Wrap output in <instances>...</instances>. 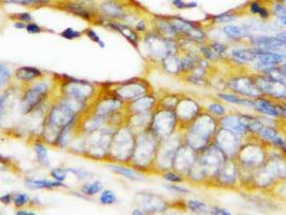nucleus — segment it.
Returning <instances> with one entry per match:
<instances>
[{
	"label": "nucleus",
	"mask_w": 286,
	"mask_h": 215,
	"mask_svg": "<svg viewBox=\"0 0 286 215\" xmlns=\"http://www.w3.org/2000/svg\"><path fill=\"white\" fill-rule=\"evenodd\" d=\"M76 117V110L74 105L65 101L58 103L51 110L49 117H47V126L52 129L59 130V133L65 128H67L71 123L74 122Z\"/></svg>",
	"instance_id": "1"
},
{
	"label": "nucleus",
	"mask_w": 286,
	"mask_h": 215,
	"mask_svg": "<svg viewBox=\"0 0 286 215\" xmlns=\"http://www.w3.org/2000/svg\"><path fill=\"white\" fill-rule=\"evenodd\" d=\"M133 152V138L126 130H120L113 137L110 145V153L118 160H125Z\"/></svg>",
	"instance_id": "2"
},
{
	"label": "nucleus",
	"mask_w": 286,
	"mask_h": 215,
	"mask_svg": "<svg viewBox=\"0 0 286 215\" xmlns=\"http://www.w3.org/2000/svg\"><path fill=\"white\" fill-rule=\"evenodd\" d=\"M47 93H49V85H47V83L44 82H41L39 84H35L32 87H30L24 94L22 99L23 111L25 113L32 111L35 106L42 102Z\"/></svg>",
	"instance_id": "3"
},
{
	"label": "nucleus",
	"mask_w": 286,
	"mask_h": 215,
	"mask_svg": "<svg viewBox=\"0 0 286 215\" xmlns=\"http://www.w3.org/2000/svg\"><path fill=\"white\" fill-rule=\"evenodd\" d=\"M146 44L150 55L156 58L164 59L167 55H169L173 50V43L168 38L158 37V35H148L146 39Z\"/></svg>",
	"instance_id": "4"
},
{
	"label": "nucleus",
	"mask_w": 286,
	"mask_h": 215,
	"mask_svg": "<svg viewBox=\"0 0 286 215\" xmlns=\"http://www.w3.org/2000/svg\"><path fill=\"white\" fill-rule=\"evenodd\" d=\"M93 93V87L86 81L74 80L66 84V94L70 98L77 102L85 101Z\"/></svg>",
	"instance_id": "5"
},
{
	"label": "nucleus",
	"mask_w": 286,
	"mask_h": 215,
	"mask_svg": "<svg viewBox=\"0 0 286 215\" xmlns=\"http://www.w3.org/2000/svg\"><path fill=\"white\" fill-rule=\"evenodd\" d=\"M251 42L257 47V50L286 54V42L278 39L277 37L259 35V37H252Z\"/></svg>",
	"instance_id": "6"
},
{
	"label": "nucleus",
	"mask_w": 286,
	"mask_h": 215,
	"mask_svg": "<svg viewBox=\"0 0 286 215\" xmlns=\"http://www.w3.org/2000/svg\"><path fill=\"white\" fill-rule=\"evenodd\" d=\"M285 61H286V54L257 50V58L255 62L257 68L259 69L261 68L263 70H265L270 67H276V65L282 64Z\"/></svg>",
	"instance_id": "7"
},
{
	"label": "nucleus",
	"mask_w": 286,
	"mask_h": 215,
	"mask_svg": "<svg viewBox=\"0 0 286 215\" xmlns=\"http://www.w3.org/2000/svg\"><path fill=\"white\" fill-rule=\"evenodd\" d=\"M255 85L261 92V94H268L272 96L282 97L286 94V86L281 84L279 82L273 81L267 77L257 78L255 81Z\"/></svg>",
	"instance_id": "8"
},
{
	"label": "nucleus",
	"mask_w": 286,
	"mask_h": 215,
	"mask_svg": "<svg viewBox=\"0 0 286 215\" xmlns=\"http://www.w3.org/2000/svg\"><path fill=\"white\" fill-rule=\"evenodd\" d=\"M174 116L172 113L165 111L158 113L154 118V129L157 135L167 136L173 130L174 126Z\"/></svg>",
	"instance_id": "9"
},
{
	"label": "nucleus",
	"mask_w": 286,
	"mask_h": 215,
	"mask_svg": "<svg viewBox=\"0 0 286 215\" xmlns=\"http://www.w3.org/2000/svg\"><path fill=\"white\" fill-rule=\"evenodd\" d=\"M230 87L237 93L245 95L249 97H257L261 92L255 85L254 81L247 78H238L230 82Z\"/></svg>",
	"instance_id": "10"
},
{
	"label": "nucleus",
	"mask_w": 286,
	"mask_h": 215,
	"mask_svg": "<svg viewBox=\"0 0 286 215\" xmlns=\"http://www.w3.org/2000/svg\"><path fill=\"white\" fill-rule=\"evenodd\" d=\"M170 23L172 24V26L176 29L177 32L184 33L188 35L189 38H192L194 40H201L205 38V33L192 23L181 19H173L170 21Z\"/></svg>",
	"instance_id": "11"
},
{
	"label": "nucleus",
	"mask_w": 286,
	"mask_h": 215,
	"mask_svg": "<svg viewBox=\"0 0 286 215\" xmlns=\"http://www.w3.org/2000/svg\"><path fill=\"white\" fill-rule=\"evenodd\" d=\"M136 199L138 200L139 206H141L143 210L148 212H158L165 209V202L158 196L139 193V195L136 196Z\"/></svg>",
	"instance_id": "12"
},
{
	"label": "nucleus",
	"mask_w": 286,
	"mask_h": 215,
	"mask_svg": "<svg viewBox=\"0 0 286 215\" xmlns=\"http://www.w3.org/2000/svg\"><path fill=\"white\" fill-rule=\"evenodd\" d=\"M146 87L140 83H127L116 91L117 96L124 100H135L145 94Z\"/></svg>",
	"instance_id": "13"
},
{
	"label": "nucleus",
	"mask_w": 286,
	"mask_h": 215,
	"mask_svg": "<svg viewBox=\"0 0 286 215\" xmlns=\"http://www.w3.org/2000/svg\"><path fill=\"white\" fill-rule=\"evenodd\" d=\"M221 125L226 129L229 130L234 134H238V135H244L246 133V128L244 127V125L241 123L239 117H235V116H226L222 119Z\"/></svg>",
	"instance_id": "14"
},
{
	"label": "nucleus",
	"mask_w": 286,
	"mask_h": 215,
	"mask_svg": "<svg viewBox=\"0 0 286 215\" xmlns=\"http://www.w3.org/2000/svg\"><path fill=\"white\" fill-rule=\"evenodd\" d=\"M100 10L103 14L110 17L122 19L125 15V12L122 6L112 2V0H106V2L100 4Z\"/></svg>",
	"instance_id": "15"
},
{
	"label": "nucleus",
	"mask_w": 286,
	"mask_h": 215,
	"mask_svg": "<svg viewBox=\"0 0 286 215\" xmlns=\"http://www.w3.org/2000/svg\"><path fill=\"white\" fill-rule=\"evenodd\" d=\"M254 107L260 113L269 115V116L278 117V116L281 115L279 106H276L275 104H272L271 102L263 100V99H257L254 102Z\"/></svg>",
	"instance_id": "16"
},
{
	"label": "nucleus",
	"mask_w": 286,
	"mask_h": 215,
	"mask_svg": "<svg viewBox=\"0 0 286 215\" xmlns=\"http://www.w3.org/2000/svg\"><path fill=\"white\" fill-rule=\"evenodd\" d=\"M16 77L22 81L29 82L42 77V73L34 67H21L16 70Z\"/></svg>",
	"instance_id": "17"
},
{
	"label": "nucleus",
	"mask_w": 286,
	"mask_h": 215,
	"mask_svg": "<svg viewBox=\"0 0 286 215\" xmlns=\"http://www.w3.org/2000/svg\"><path fill=\"white\" fill-rule=\"evenodd\" d=\"M26 185L29 188L33 189H41V188H46V189H52L56 187H64L65 185L63 182L59 181H49V180H27Z\"/></svg>",
	"instance_id": "18"
},
{
	"label": "nucleus",
	"mask_w": 286,
	"mask_h": 215,
	"mask_svg": "<svg viewBox=\"0 0 286 215\" xmlns=\"http://www.w3.org/2000/svg\"><path fill=\"white\" fill-rule=\"evenodd\" d=\"M66 10L69 11L70 13H73L75 15H78L82 19L91 21L92 19V12L84 6H82L81 4H73L69 3L66 5Z\"/></svg>",
	"instance_id": "19"
},
{
	"label": "nucleus",
	"mask_w": 286,
	"mask_h": 215,
	"mask_svg": "<svg viewBox=\"0 0 286 215\" xmlns=\"http://www.w3.org/2000/svg\"><path fill=\"white\" fill-rule=\"evenodd\" d=\"M121 105V102L117 99H109L105 100L100 103L97 107V115L100 117H104L105 115H108L112 113L114 110H116L118 106Z\"/></svg>",
	"instance_id": "20"
},
{
	"label": "nucleus",
	"mask_w": 286,
	"mask_h": 215,
	"mask_svg": "<svg viewBox=\"0 0 286 215\" xmlns=\"http://www.w3.org/2000/svg\"><path fill=\"white\" fill-rule=\"evenodd\" d=\"M109 26L112 27L113 29L117 30L118 32H121L124 37L129 40L130 42H132L133 44H137L138 42V35L136 34V32L132 29V28H129L125 25H122V24H115V23H111L109 24Z\"/></svg>",
	"instance_id": "21"
},
{
	"label": "nucleus",
	"mask_w": 286,
	"mask_h": 215,
	"mask_svg": "<svg viewBox=\"0 0 286 215\" xmlns=\"http://www.w3.org/2000/svg\"><path fill=\"white\" fill-rule=\"evenodd\" d=\"M231 56L240 62H254L257 58V50H235Z\"/></svg>",
	"instance_id": "22"
},
{
	"label": "nucleus",
	"mask_w": 286,
	"mask_h": 215,
	"mask_svg": "<svg viewBox=\"0 0 286 215\" xmlns=\"http://www.w3.org/2000/svg\"><path fill=\"white\" fill-rule=\"evenodd\" d=\"M164 67L169 74H177L181 70V62L175 55L169 54L164 58Z\"/></svg>",
	"instance_id": "23"
},
{
	"label": "nucleus",
	"mask_w": 286,
	"mask_h": 215,
	"mask_svg": "<svg viewBox=\"0 0 286 215\" xmlns=\"http://www.w3.org/2000/svg\"><path fill=\"white\" fill-rule=\"evenodd\" d=\"M223 30L230 39H240L247 35V29L238 25H226Z\"/></svg>",
	"instance_id": "24"
},
{
	"label": "nucleus",
	"mask_w": 286,
	"mask_h": 215,
	"mask_svg": "<svg viewBox=\"0 0 286 215\" xmlns=\"http://www.w3.org/2000/svg\"><path fill=\"white\" fill-rule=\"evenodd\" d=\"M265 76L273 81L279 82L281 84L286 86V75L283 73L281 68H277V67H270L264 70Z\"/></svg>",
	"instance_id": "25"
},
{
	"label": "nucleus",
	"mask_w": 286,
	"mask_h": 215,
	"mask_svg": "<svg viewBox=\"0 0 286 215\" xmlns=\"http://www.w3.org/2000/svg\"><path fill=\"white\" fill-rule=\"evenodd\" d=\"M110 169L117 174H121L124 177L129 178V180L139 181L142 178L136 171L129 169V168H126V167H123V166H110Z\"/></svg>",
	"instance_id": "26"
},
{
	"label": "nucleus",
	"mask_w": 286,
	"mask_h": 215,
	"mask_svg": "<svg viewBox=\"0 0 286 215\" xmlns=\"http://www.w3.org/2000/svg\"><path fill=\"white\" fill-rule=\"evenodd\" d=\"M241 123L244 125V127L246 128V130H251L253 133H256L257 131L263 127V124H261L257 118H254L252 116H247V115H242L239 117Z\"/></svg>",
	"instance_id": "27"
},
{
	"label": "nucleus",
	"mask_w": 286,
	"mask_h": 215,
	"mask_svg": "<svg viewBox=\"0 0 286 215\" xmlns=\"http://www.w3.org/2000/svg\"><path fill=\"white\" fill-rule=\"evenodd\" d=\"M34 152L37 155V158L39 163L44 167H50V158L49 154H47L46 148L42 145V143H35L34 145Z\"/></svg>",
	"instance_id": "28"
},
{
	"label": "nucleus",
	"mask_w": 286,
	"mask_h": 215,
	"mask_svg": "<svg viewBox=\"0 0 286 215\" xmlns=\"http://www.w3.org/2000/svg\"><path fill=\"white\" fill-rule=\"evenodd\" d=\"M103 184L100 181H95L94 183L85 184L82 187V193L86 196H94L102 192Z\"/></svg>",
	"instance_id": "29"
},
{
	"label": "nucleus",
	"mask_w": 286,
	"mask_h": 215,
	"mask_svg": "<svg viewBox=\"0 0 286 215\" xmlns=\"http://www.w3.org/2000/svg\"><path fill=\"white\" fill-rule=\"evenodd\" d=\"M154 103V99L151 97H143V98H139L137 99L134 104L133 107L135 109V111L137 112H145L147 110H149L150 107L153 105Z\"/></svg>",
	"instance_id": "30"
},
{
	"label": "nucleus",
	"mask_w": 286,
	"mask_h": 215,
	"mask_svg": "<svg viewBox=\"0 0 286 215\" xmlns=\"http://www.w3.org/2000/svg\"><path fill=\"white\" fill-rule=\"evenodd\" d=\"M4 4H13L21 6H43L49 4L50 0H0Z\"/></svg>",
	"instance_id": "31"
},
{
	"label": "nucleus",
	"mask_w": 286,
	"mask_h": 215,
	"mask_svg": "<svg viewBox=\"0 0 286 215\" xmlns=\"http://www.w3.org/2000/svg\"><path fill=\"white\" fill-rule=\"evenodd\" d=\"M117 200L115 194L113 192H111V190L109 189H105V190H102V193L100 194V197H99V201H100V204L102 205H113L115 204Z\"/></svg>",
	"instance_id": "32"
},
{
	"label": "nucleus",
	"mask_w": 286,
	"mask_h": 215,
	"mask_svg": "<svg viewBox=\"0 0 286 215\" xmlns=\"http://www.w3.org/2000/svg\"><path fill=\"white\" fill-rule=\"evenodd\" d=\"M11 79V71L7 66L0 64V89L6 87Z\"/></svg>",
	"instance_id": "33"
},
{
	"label": "nucleus",
	"mask_w": 286,
	"mask_h": 215,
	"mask_svg": "<svg viewBox=\"0 0 286 215\" xmlns=\"http://www.w3.org/2000/svg\"><path fill=\"white\" fill-rule=\"evenodd\" d=\"M187 207L190 211L195 212V213H206L207 212L206 204H204V202H200V201L189 200L187 202Z\"/></svg>",
	"instance_id": "34"
},
{
	"label": "nucleus",
	"mask_w": 286,
	"mask_h": 215,
	"mask_svg": "<svg viewBox=\"0 0 286 215\" xmlns=\"http://www.w3.org/2000/svg\"><path fill=\"white\" fill-rule=\"evenodd\" d=\"M219 97L222 98L223 100L225 101H227V102H230V103H237V104H245V105H251V106H254V102H251V101H247V100H242V99H239L238 97H235L233 96V95H225V94H220L219 95Z\"/></svg>",
	"instance_id": "35"
},
{
	"label": "nucleus",
	"mask_w": 286,
	"mask_h": 215,
	"mask_svg": "<svg viewBox=\"0 0 286 215\" xmlns=\"http://www.w3.org/2000/svg\"><path fill=\"white\" fill-rule=\"evenodd\" d=\"M61 35L64 38V39H67V40H75V39H78L80 38L81 35H82V32L79 31V30H76L74 28H66L65 30H63L61 32Z\"/></svg>",
	"instance_id": "36"
},
{
	"label": "nucleus",
	"mask_w": 286,
	"mask_h": 215,
	"mask_svg": "<svg viewBox=\"0 0 286 215\" xmlns=\"http://www.w3.org/2000/svg\"><path fill=\"white\" fill-rule=\"evenodd\" d=\"M28 201H29V196L27 194H16L13 196V200H12V202H13L16 208L24 207L28 204Z\"/></svg>",
	"instance_id": "37"
},
{
	"label": "nucleus",
	"mask_w": 286,
	"mask_h": 215,
	"mask_svg": "<svg viewBox=\"0 0 286 215\" xmlns=\"http://www.w3.org/2000/svg\"><path fill=\"white\" fill-rule=\"evenodd\" d=\"M84 33L87 35V37L93 41V42H95V43H97V44H99V46L101 47V49H104V46H105V44L101 41V39H100V37L98 35V33L95 31L94 29H91V28H87V29H85V31H84Z\"/></svg>",
	"instance_id": "38"
},
{
	"label": "nucleus",
	"mask_w": 286,
	"mask_h": 215,
	"mask_svg": "<svg viewBox=\"0 0 286 215\" xmlns=\"http://www.w3.org/2000/svg\"><path fill=\"white\" fill-rule=\"evenodd\" d=\"M251 12L254 14H259L261 17H264V19L268 17V15H269L268 11L265 8L261 7L260 5H258L257 3H253L251 5Z\"/></svg>",
	"instance_id": "39"
},
{
	"label": "nucleus",
	"mask_w": 286,
	"mask_h": 215,
	"mask_svg": "<svg viewBox=\"0 0 286 215\" xmlns=\"http://www.w3.org/2000/svg\"><path fill=\"white\" fill-rule=\"evenodd\" d=\"M66 173H67V169L56 168V169L51 170V175L53 176L54 180L59 181V182H64L66 180Z\"/></svg>",
	"instance_id": "40"
},
{
	"label": "nucleus",
	"mask_w": 286,
	"mask_h": 215,
	"mask_svg": "<svg viewBox=\"0 0 286 215\" xmlns=\"http://www.w3.org/2000/svg\"><path fill=\"white\" fill-rule=\"evenodd\" d=\"M10 17L15 19V20H17L20 22H24V23H29L32 21V16L30 15V13H28V12H22V13L11 15Z\"/></svg>",
	"instance_id": "41"
},
{
	"label": "nucleus",
	"mask_w": 286,
	"mask_h": 215,
	"mask_svg": "<svg viewBox=\"0 0 286 215\" xmlns=\"http://www.w3.org/2000/svg\"><path fill=\"white\" fill-rule=\"evenodd\" d=\"M26 31L28 33H32V34H35V33H40L42 31V28L38 25V24H35V23H28L26 24V27H25Z\"/></svg>",
	"instance_id": "42"
},
{
	"label": "nucleus",
	"mask_w": 286,
	"mask_h": 215,
	"mask_svg": "<svg viewBox=\"0 0 286 215\" xmlns=\"http://www.w3.org/2000/svg\"><path fill=\"white\" fill-rule=\"evenodd\" d=\"M164 177L166 180H168L170 182H174V183H180L183 181V177H181L178 174L176 173H172V172H168L164 175Z\"/></svg>",
	"instance_id": "43"
},
{
	"label": "nucleus",
	"mask_w": 286,
	"mask_h": 215,
	"mask_svg": "<svg viewBox=\"0 0 286 215\" xmlns=\"http://www.w3.org/2000/svg\"><path fill=\"white\" fill-rule=\"evenodd\" d=\"M273 13H275V15H277L278 17L282 19L286 16V10L282 5H276L273 7Z\"/></svg>",
	"instance_id": "44"
},
{
	"label": "nucleus",
	"mask_w": 286,
	"mask_h": 215,
	"mask_svg": "<svg viewBox=\"0 0 286 215\" xmlns=\"http://www.w3.org/2000/svg\"><path fill=\"white\" fill-rule=\"evenodd\" d=\"M209 110L213 113H216L218 115H223L225 113V109L224 107L221 105V104H218V103H213L209 106Z\"/></svg>",
	"instance_id": "45"
},
{
	"label": "nucleus",
	"mask_w": 286,
	"mask_h": 215,
	"mask_svg": "<svg viewBox=\"0 0 286 215\" xmlns=\"http://www.w3.org/2000/svg\"><path fill=\"white\" fill-rule=\"evenodd\" d=\"M173 5L180 9H186V8H194L197 5L196 4H185L182 0H173Z\"/></svg>",
	"instance_id": "46"
},
{
	"label": "nucleus",
	"mask_w": 286,
	"mask_h": 215,
	"mask_svg": "<svg viewBox=\"0 0 286 215\" xmlns=\"http://www.w3.org/2000/svg\"><path fill=\"white\" fill-rule=\"evenodd\" d=\"M235 20V16L233 15H229L228 13H224V14H221L219 16L216 17V21L219 22V23H226V22H231Z\"/></svg>",
	"instance_id": "47"
},
{
	"label": "nucleus",
	"mask_w": 286,
	"mask_h": 215,
	"mask_svg": "<svg viewBox=\"0 0 286 215\" xmlns=\"http://www.w3.org/2000/svg\"><path fill=\"white\" fill-rule=\"evenodd\" d=\"M12 200H13V196H12L11 194H6V195H4V196L0 197V201H2L4 205H9V204H11Z\"/></svg>",
	"instance_id": "48"
},
{
	"label": "nucleus",
	"mask_w": 286,
	"mask_h": 215,
	"mask_svg": "<svg viewBox=\"0 0 286 215\" xmlns=\"http://www.w3.org/2000/svg\"><path fill=\"white\" fill-rule=\"evenodd\" d=\"M67 171H70V172H73L75 173L76 175L79 176V178H85L87 177V172H84V171H81V170H76V169H67Z\"/></svg>",
	"instance_id": "49"
},
{
	"label": "nucleus",
	"mask_w": 286,
	"mask_h": 215,
	"mask_svg": "<svg viewBox=\"0 0 286 215\" xmlns=\"http://www.w3.org/2000/svg\"><path fill=\"white\" fill-rule=\"evenodd\" d=\"M211 213H212V214H221V215H228V214H230L227 210L221 209V208H213V209L211 210Z\"/></svg>",
	"instance_id": "50"
},
{
	"label": "nucleus",
	"mask_w": 286,
	"mask_h": 215,
	"mask_svg": "<svg viewBox=\"0 0 286 215\" xmlns=\"http://www.w3.org/2000/svg\"><path fill=\"white\" fill-rule=\"evenodd\" d=\"M14 27L16 28V29H25V27H26V24L24 23V22H16L15 24H14Z\"/></svg>",
	"instance_id": "51"
},
{
	"label": "nucleus",
	"mask_w": 286,
	"mask_h": 215,
	"mask_svg": "<svg viewBox=\"0 0 286 215\" xmlns=\"http://www.w3.org/2000/svg\"><path fill=\"white\" fill-rule=\"evenodd\" d=\"M170 189L172 190H175V192H178V193H188V190L185 189V188H180V187H176V186H169Z\"/></svg>",
	"instance_id": "52"
},
{
	"label": "nucleus",
	"mask_w": 286,
	"mask_h": 215,
	"mask_svg": "<svg viewBox=\"0 0 286 215\" xmlns=\"http://www.w3.org/2000/svg\"><path fill=\"white\" fill-rule=\"evenodd\" d=\"M15 214H17V215H34L35 213L34 212H29V211H26V210H21V211L15 212Z\"/></svg>",
	"instance_id": "53"
},
{
	"label": "nucleus",
	"mask_w": 286,
	"mask_h": 215,
	"mask_svg": "<svg viewBox=\"0 0 286 215\" xmlns=\"http://www.w3.org/2000/svg\"><path fill=\"white\" fill-rule=\"evenodd\" d=\"M276 37L278 38V39H280V40H282V41H284V42H286V32H281V33H278Z\"/></svg>",
	"instance_id": "54"
},
{
	"label": "nucleus",
	"mask_w": 286,
	"mask_h": 215,
	"mask_svg": "<svg viewBox=\"0 0 286 215\" xmlns=\"http://www.w3.org/2000/svg\"><path fill=\"white\" fill-rule=\"evenodd\" d=\"M137 29H138L139 31H143V30H145V23H143V22H139V23H138V25H137Z\"/></svg>",
	"instance_id": "55"
},
{
	"label": "nucleus",
	"mask_w": 286,
	"mask_h": 215,
	"mask_svg": "<svg viewBox=\"0 0 286 215\" xmlns=\"http://www.w3.org/2000/svg\"><path fill=\"white\" fill-rule=\"evenodd\" d=\"M281 69H282V71H283V73H284V74L286 75V62H285V63H284V64L282 65Z\"/></svg>",
	"instance_id": "56"
},
{
	"label": "nucleus",
	"mask_w": 286,
	"mask_h": 215,
	"mask_svg": "<svg viewBox=\"0 0 286 215\" xmlns=\"http://www.w3.org/2000/svg\"><path fill=\"white\" fill-rule=\"evenodd\" d=\"M145 212H142L141 210H135L134 212H133V214H143Z\"/></svg>",
	"instance_id": "57"
},
{
	"label": "nucleus",
	"mask_w": 286,
	"mask_h": 215,
	"mask_svg": "<svg viewBox=\"0 0 286 215\" xmlns=\"http://www.w3.org/2000/svg\"><path fill=\"white\" fill-rule=\"evenodd\" d=\"M282 6H283L284 9L286 10V0H283V2H282Z\"/></svg>",
	"instance_id": "58"
},
{
	"label": "nucleus",
	"mask_w": 286,
	"mask_h": 215,
	"mask_svg": "<svg viewBox=\"0 0 286 215\" xmlns=\"http://www.w3.org/2000/svg\"><path fill=\"white\" fill-rule=\"evenodd\" d=\"M82 2H92V0H82Z\"/></svg>",
	"instance_id": "59"
}]
</instances>
